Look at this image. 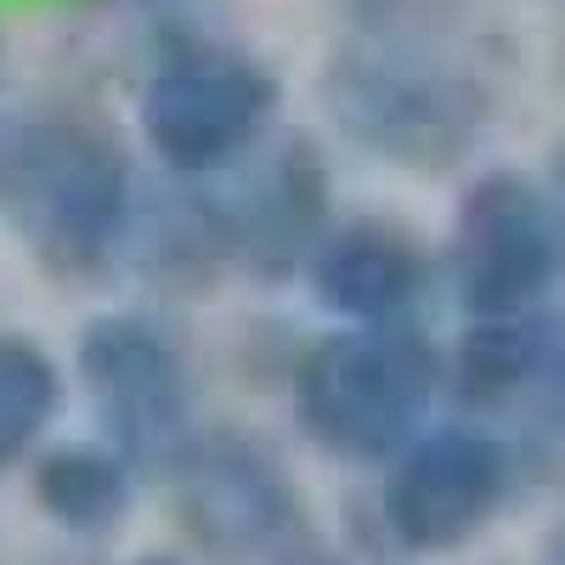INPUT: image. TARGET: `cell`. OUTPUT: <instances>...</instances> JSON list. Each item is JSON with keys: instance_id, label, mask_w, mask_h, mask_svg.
<instances>
[{"instance_id": "obj_1", "label": "cell", "mask_w": 565, "mask_h": 565, "mask_svg": "<svg viewBox=\"0 0 565 565\" xmlns=\"http://www.w3.org/2000/svg\"><path fill=\"white\" fill-rule=\"evenodd\" d=\"M322 108L351 148L436 175L481 148L492 85L441 40L430 0H362L322 68Z\"/></svg>"}, {"instance_id": "obj_2", "label": "cell", "mask_w": 565, "mask_h": 565, "mask_svg": "<svg viewBox=\"0 0 565 565\" xmlns=\"http://www.w3.org/2000/svg\"><path fill=\"white\" fill-rule=\"evenodd\" d=\"M141 181L125 141L74 108L0 114V221L40 271L97 282L125 266Z\"/></svg>"}, {"instance_id": "obj_3", "label": "cell", "mask_w": 565, "mask_h": 565, "mask_svg": "<svg viewBox=\"0 0 565 565\" xmlns=\"http://www.w3.org/2000/svg\"><path fill=\"white\" fill-rule=\"evenodd\" d=\"M447 391V356L418 322L317 334L289 367L295 430L334 463H391Z\"/></svg>"}, {"instance_id": "obj_4", "label": "cell", "mask_w": 565, "mask_h": 565, "mask_svg": "<svg viewBox=\"0 0 565 565\" xmlns=\"http://www.w3.org/2000/svg\"><path fill=\"white\" fill-rule=\"evenodd\" d=\"M277 68L226 34L164 40L136 85V136L170 181H221L277 136Z\"/></svg>"}, {"instance_id": "obj_5", "label": "cell", "mask_w": 565, "mask_h": 565, "mask_svg": "<svg viewBox=\"0 0 565 565\" xmlns=\"http://www.w3.org/2000/svg\"><path fill=\"white\" fill-rule=\"evenodd\" d=\"M164 481L181 537L210 565H306L317 554L311 503L289 463L249 430H199Z\"/></svg>"}, {"instance_id": "obj_6", "label": "cell", "mask_w": 565, "mask_h": 565, "mask_svg": "<svg viewBox=\"0 0 565 565\" xmlns=\"http://www.w3.org/2000/svg\"><path fill=\"white\" fill-rule=\"evenodd\" d=\"M79 391L97 430L136 469H164L199 436V385L181 340L148 311H103L74 340Z\"/></svg>"}, {"instance_id": "obj_7", "label": "cell", "mask_w": 565, "mask_h": 565, "mask_svg": "<svg viewBox=\"0 0 565 565\" xmlns=\"http://www.w3.org/2000/svg\"><path fill=\"white\" fill-rule=\"evenodd\" d=\"M447 282L469 322L537 317L565 271L559 215L526 170H481L463 186L447 232Z\"/></svg>"}, {"instance_id": "obj_8", "label": "cell", "mask_w": 565, "mask_h": 565, "mask_svg": "<svg viewBox=\"0 0 565 565\" xmlns=\"http://www.w3.org/2000/svg\"><path fill=\"white\" fill-rule=\"evenodd\" d=\"M514 492V458L481 424H430L418 430L373 492V514L391 548L441 559L469 548L503 514Z\"/></svg>"}, {"instance_id": "obj_9", "label": "cell", "mask_w": 565, "mask_h": 565, "mask_svg": "<svg viewBox=\"0 0 565 565\" xmlns=\"http://www.w3.org/2000/svg\"><path fill=\"white\" fill-rule=\"evenodd\" d=\"M215 210L226 226L232 266L266 282L300 277L317 244L328 238V226H334L328 153L300 130H277L238 170L215 181Z\"/></svg>"}, {"instance_id": "obj_10", "label": "cell", "mask_w": 565, "mask_h": 565, "mask_svg": "<svg viewBox=\"0 0 565 565\" xmlns=\"http://www.w3.org/2000/svg\"><path fill=\"white\" fill-rule=\"evenodd\" d=\"M306 282L328 317L356 328L413 322L436 282L430 244L391 215H345L317 244Z\"/></svg>"}, {"instance_id": "obj_11", "label": "cell", "mask_w": 565, "mask_h": 565, "mask_svg": "<svg viewBox=\"0 0 565 565\" xmlns=\"http://www.w3.org/2000/svg\"><path fill=\"white\" fill-rule=\"evenodd\" d=\"M136 476L141 469L103 436L97 441H45L29 469V498L57 532L108 537L136 503Z\"/></svg>"}, {"instance_id": "obj_12", "label": "cell", "mask_w": 565, "mask_h": 565, "mask_svg": "<svg viewBox=\"0 0 565 565\" xmlns=\"http://www.w3.org/2000/svg\"><path fill=\"white\" fill-rule=\"evenodd\" d=\"M130 260L148 271L159 289H199V282L221 277L232 266L226 226L215 210L210 181H175L170 204L141 199L136 232H130Z\"/></svg>"}, {"instance_id": "obj_13", "label": "cell", "mask_w": 565, "mask_h": 565, "mask_svg": "<svg viewBox=\"0 0 565 565\" xmlns=\"http://www.w3.org/2000/svg\"><path fill=\"white\" fill-rule=\"evenodd\" d=\"M559 328L543 317H492V322H469L463 340L447 356V391L463 407H509L521 402L532 385L548 380V356H554Z\"/></svg>"}, {"instance_id": "obj_14", "label": "cell", "mask_w": 565, "mask_h": 565, "mask_svg": "<svg viewBox=\"0 0 565 565\" xmlns=\"http://www.w3.org/2000/svg\"><path fill=\"white\" fill-rule=\"evenodd\" d=\"M68 402L63 362L29 334H0V469L34 458Z\"/></svg>"}, {"instance_id": "obj_15", "label": "cell", "mask_w": 565, "mask_h": 565, "mask_svg": "<svg viewBox=\"0 0 565 565\" xmlns=\"http://www.w3.org/2000/svg\"><path fill=\"white\" fill-rule=\"evenodd\" d=\"M548 402H554V413H559V424H565V328H559V340H554V356H548Z\"/></svg>"}, {"instance_id": "obj_16", "label": "cell", "mask_w": 565, "mask_h": 565, "mask_svg": "<svg viewBox=\"0 0 565 565\" xmlns=\"http://www.w3.org/2000/svg\"><path fill=\"white\" fill-rule=\"evenodd\" d=\"M543 565H565V514H559V526H554L548 543H543Z\"/></svg>"}, {"instance_id": "obj_17", "label": "cell", "mask_w": 565, "mask_h": 565, "mask_svg": "<svg viewBox=\"0 0 565 565\" xmlns=\"http://www.w3.org/2000/svg\"><path fill=\"white\" fill-rule=\"evenodd\" d=\"M548 199H554V215H559V244H565V159H559V181L548 186Z\"/></svg>"}, {"instance_id": "obj_18", "label": "cell", "mask_w": 565, "mask_h": 565, "mask_svg": "<svg viewBox=\"0 0 565 565\" xmlns=\"http://www.w3.org/2000/svg\"><path fill=\"white\" fill-rule=\"evenodd\" d=\"M125 565H186V559L170 554V548H148V554H136V559H125Z\"/></svg>"}, {"instance_id": "obj_19", "label": "cell", "mask_w": 565, "mask_h": 565, "mask_svg": "<svg viewBox=\"0 0 565 565\" xmlns=\"http://www.w3.org/2000/svg\"><path fill=\"white\" fill-rule=\"evenodd\" d=\"M306 565H345V559H334V554H322V548H317V554H311Z\"/></svg>"}, {"instance_id": "obj_20", "label": "cell", "mask_w": 565, "mask_h": 565, "mask_svg": "<svg viewBox=\"0 0 565 565\" xmlns=\"http://www.w3.org/2000/svg\"><path fill=\"white\" fill-rule=\"evenodd\" d=\"M0 74H7V34H0Z\"/></svg>"}]
</instances>
